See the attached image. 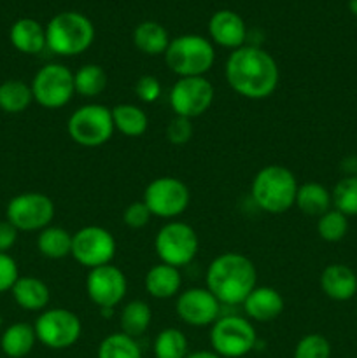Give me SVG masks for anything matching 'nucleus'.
I'll list each match as a JSON object with an SVG mask.
<instances>
[{
  "instance_id": "nucleus-1",
  "label": "nucleus",
  "mask_w": 357,
  "mask_h": 358,
  "mask_svg": "<svg viewBox=\"0 0 357 358\" xmlns=\"http://www.w3.org/2000/svg\"><path fill=\"white\" fill-rule=\"evenodd\" d=\"M226 83L247 100L272 96L280 83V69L275 58L259 45H241L231 51L224 66Z\"/></svg>"
},
{
  "instance_id": "nucleus-2",
  "label": "nucleus",
  "mask_w": 357,
  "mask_h": 358,
  "mask_svg": "<svg viewBox=\"0 0 357 358\" xmlns=\"http://www.w3.org/2000/svg\"><path fill=\"white\" fill-rule=\"evenodd\" d=\"M205 287L226 306H241L258 287V269L244 254L224 252L210 261L205 273Z\"/></svg>"
},
{
  "instance_id": "nucleus-3",
  "label": "nucleus",
  "mask_w": 357,
  "mask_h": 358,
  "mask_svg": "<svg viewBox=\"0 0 357 358\" xmlns=\"http://www.w3.org/2000/svg\"><path fill=\"white\" fill-rule=\"evenodd\" d=\"M300 184L296 175L284 164H268L254 175L251 196L254 205L270 215L289 212L296 201Z\"/></svg>"
},
{
  "instance_id": "nucleus-4",
  "label": "nucleus",
  "mask_w": 357,
  "mask_h": 358,
  "mask_svg": "<svg viewBox=\"0 0 357 358\" xmlns=\"http://www.w3.org/2000/svg\"><path fill=\"white\" fill-rule=\"evenodd\" d=\"M94 42V27L91 20L77 10L56 14L46 24V48L58 56L72 58L83 55Z\"/></svg>"
},
{
  "instance_id": "nucleus-5",
  "label": "nucleus",
  "mask_w": 357,
  "mask_h": 358,
  "mask_svg": "<svg viewBox=\"0 0 357 358\" xmlns=\"http://www.w3.org/2000/svg\"><path fill=\"white\" fill-rule=\"evenodd\" d=\"M164 63L178 79L205 77L216 63V49L203 35L186 34L172 38L164 51Z\"/></svg>"
},
{
  "instance_id": "nucleus-6",
  "label": "nucleus",
  "mask_w": 357,
  "mask_h": 358,
  "mask_svg": "<svg viewBox=\"0 0 357 358\" xmlns=\"http://www.w3.org/2000/svg\"><path fill=\"white\" fill-rule=\"evenodd\" d=\"M154 250L160 262L181 269L191 264L198 255V233L189 224L181 220H168L154 236Z\"/></svg>"
},
{
  "instance_id": "nucleus-7",
  "label": "nucleus",
  "mask_w": 357,
  "mask_h": 358,
  "mask_svg": "<svg viewBox=\"0 0 357 358\" xmlns=\"http://www.w3.org/2000/svg\"><path fill=\"white\" fill-rule=\"evenodd\" d=\"M111 108L102 103H86L70 114L66 133L80 147L105 145L114 135Z\"/></svg>"
},
{
  "instance_id": "nucleus-8",
  "label": "nucleus",
  "mask_w": 357,
  "mask_h": 358,
  "mask_svg": "<svg viewBox=\"0 0 357 358\" xmlns=\"http://www.w3.org/2000/svg\"><path fill=\"white\" fill-rule=\"evenodd\" d=\"M258 343L254 324L247 317L224 315L210 327V346L223 358H241Z\"/></svg>"
},
{
  "instance_id": "nucleus-9",
  "label": "nucleus",
  "mask_w": 357,
  "mask_h": 358,
  "mask_svg": "<svg viewBox=\"0 0 357 358\" xmlns=\"http://www.w3.org/2000/svg\"><path fill=\"white\" fill-rule=\"evenodd\" d=\"M30 87L35 103L48 110H56L69 105L76 94L74 72L62 63H48L37 70Z\"/></svg>"
},
{
  "instance_id": "nucleus-10",
  "label": "nucleus",
  "mask_w": 357,
  "mask_h": 358,
  "mask_svg": "<svg viewBox=\"0 0 357 358\" xmlns=\"http://www.w3.org/2000/svg\"><path fill=\"white\" fill-rule=\"evenodd\" d=\"M142 201L149 208L150 215L164 220H175L188 210L191 203V192L181 178L158 177L144 189Z\"/></svg>"
},
{
  "instance_id": "nucleus-11",
  "label": "nucleus",
  "mask_w": 357,
  "mask_h": 358,
  "mask_svg": "<svg viewBox=\"0 0 357 358\" xmlns=\"http://www.w3.org/2000/svg\"><path fill=\"white\" fill-rule=\"evenodd\" d=\"M35 336L49 350L72 348L83 336V322L65 308H48L38 313L34 324Z\"/></svg>"
},
{
  "instance_id": "nucleus-12",
  "label": "nucleus",
  "mask_w": 357,
  "mask_h": 358,
  "mask_svg": "<svg viewBox=\"0 0 357 358\" xmlns=\"http://www.w3.org/2000/svg\"><path fill=\"white\" fill-rule=\"evenodd\" d=\"M55 213V201L48 194L21 192L7 203L6 220H9L20 233H38L51 226Z\"/></svg>"
},
{
  "instance_id": "nucleus-13",
  "label": "nucleus",
  "mask_w": 357,
  "mask_h": 358,
  "mask_svg": "<svg viewBox=\"0 0 357 358\" xmlns=\"http://www.w3.org/2000/svg\"><path fill=\"white\" fill-rule=\"evenodd\" d=\"M118 250L114 234L102 226H84L72 234L70 257L88 271L112 264Z\"/></svg>"
},
{
  "instance_id": "nucleus-14",
  "label": "nucleus",
  "mask_w": 357,
  "mask_h": 358,
  "mask_svg": "<svg viewBox=\"0 0 357 358\" xmlns=\"http://www.w3.org/2000/svg\"><path fill=\"white\" fill-rule=\"evenodd\" d=\"M214 98H216V90L206 77H181L175 80L168 94L174 115L191 121L212 107Z\"/></svg>"
},
{
  "instance_id": "nucleus-15",
  "label": "nucleus",
  "mask_w": 357,
  "mask_h": 358,
  "mask_svg": "<svg viewBox=\"0 0 357 358\" xmlns=\"http://www.w3.org/2000/svg\"><path fill=\"white\" fill-rule=\"evenodd\" d=\"M128 292L126 275L114 264H105L88 271V299L100 310H114L122 303Z\"/></svg>"
},
{
  "instance_id": "nucleus-16",
  "label": "nucleus",
  "mask_w": 357,
  "mask_h": 358,
  "mask_svg": "<svg viewBox=\"0 0 357 358\" xmlns=\"http://www.w3.org/2000/svg\"><path fill=\"white\" fill-rule=\"evenodd\" d=\"M220 306L223 304L206 287H191L175 297V313L191 327H212L220 317Z\"/></svg>"
},
{
  "instance_id": "nucleus-17",
  "label": "nucleus",
  "mask_w": 357,
  "mask_h": 358,
  "mask_svg": "<svg viewBox=\"0 0 357 358\" xmlns=\"http://www.w3.org/2000/svg\"><path fill=\"white\" fill-rule=\"evenodd\" d=\"M209 34L214 44L234 51L245 45L247 41V24L244 17L230 9H220L212 14L209 21Z\"/></svg>"
},
{
  "instance_id": "nucleus-18",
  "label": "nucleus",
  "mask_w": 357,
  "mask_h": 358,
  "mask_svg": "<svg viewBox=\"0 0 357 358\" xmlns=\"http://www.w3.org/2000/svg\"><path fill=\"white\" fill-rule=\"evenodd\" d=\"M241 306H244L245 317L251 322L270 324L282 315L286 301L282 294L273 287L258 285L241 303Z\"/></svg>"
},
{
  "instance_id": "nucleus-19",
  "label": "nucleus",
  "mask_w": 357,
  "mask_h": 358,
  "mask_svg": "<svg viewBox=\"0 0 357 358\" xmlns=\"http://www.w3.org/2000/svg\"><path fill=\"white\" fill-rule=\"evenodd\" d=\"M321 290L326 297L336 303H345L356 297L357 294V275L350 266L332 262L328 264L321 273Z\"/></svg>"
},
{
  "instance_id": "nucleus-20",
  "label": "nucleus",
  "mask_w": 357,
  "mask_h": 358,
  "mask_svg": "<svg viewBox=\"0 0 357 358\" xmlns=\"http://www.w3.org/2000/svg\"><path fill=\"white\" fill-rule=\"evenodd\" d=\"M10 294L14 303L30 313H42L51 303V290L48 283L37 276H20L10 289Z\"/></svg>"
},
{
  "instance_id": "nucleus-21",
  "label": "nucleus",
  "mask_w": 357,
  "mask_h": 358,
  "mask_svg": "<svg viewBox=\"0 0 357 358\" xmlns=\"http://www.w3.org/2000/svg\"><path fill=\"white\" fill-rule=\"evenodd\" d=\"M144 289L154 299H172L177 297L182 289L181 269L160 262L153 266L144 276Z\"/></svg>"
},
{
  "instance_id": "nucleus-22",
  "label": "nucleus",
  "mask_w": 357,
  "mask_h": 358,
  "mask_svg": "<svg viewBox=\"0 0 357 358\" xmlns=\"http://www.w3.org/2000/svg\"><path fill=\"white\" fill-rule=\"evenodd\" d=\"M9 41L23 55H38L46 49V27L31 17H21L10 27Z\"/></svg>"
},
{
  "instance_id": "nucleus-23",
  "label": "nucleus",
  "mask_w": 357,
  "mask_h": 358,
  "mask_svg": "<svg viewBox=\"0 0 357 358\" xmlns=\"http://www.w3.org/2000/svg\"><path fill=\"white\" fill-rule=\"evenodd\" d=\"M37 343L34 325L16 322L10 324L0 336V348L7 358H24L30 355Z\"/></svg>"
},
{
  "instance_id": "nucleus-24",
  "label": "nucleus",
  "mask_w": 357,
  "mask_h": 358,
  "mask_svg": "<svg viewBox=\"0 0 357 358\" xmlns=\"http://www.w3.org/2000/svg\"><path fill=\"white\" fill-rule=\"evenodd\" d=\"M294 206H298L301 213L310 217L324 215L328 210L332 208V196L326 185L318 182H307L298 187L296 201Z\"/></svg>"
},
{
  "instance_id": "nucleus-25",
  "label": "nucleus",
  "mask_w": 357,
  "mask_h": 358,
  "mask_svg": "<svg viewBox=\"0 0 357 358\" xmlns=\"http://www.w3.org/2000/svg\"><path fill=\"white\" fill-rule=\"evenodd\" d=\"M170 41L167 28L156 21H142L133 30V44L147 56L164 55Z\"/></svg>"
},
{
  "instance_id": "nucleus-26",
  "label": "nucleus",
  "mask_w": 357,
  "mask_h": 358,
  "mask_svg": "<svg viewBox=\"0 0 357 358\" xmlns=\"http://www.w3.org/2000/svg\"><path fill=\"white\" fill-rule=\"evenodd\" d=\"M114 129L128 138L142 136L149 128V117L146 110L135 103H119L111 108Z\"/></svg>"
},
{
  "instance_id": "nucleus-27",
  "label": "nucleus",
  "mask_w": 357,
  "mask_h": 358,
  "mask_svg": "<svg viewBox=\"0 0 357 358\" xmlns=\"http://www.w3.org/2000/svg\"><path fill=\"white\" fill-rule=\"evenodd\" d=\"M150 320H153V310L142 299L126 303L122 306L121 313H119V327H121V332L133 339H139L140 336H144L149 331Z\"/></svg>"
},
{
  "instance_id": "nucleus-28",
  "label": "nucleus",
  "mask_w": 357,
  "mask_h": 358,
  "mask_svg": "<svg viewBox=\"0 0 357 358\" xmlns=\"http://www.w3.org/2000/svg\"><path fill=\"white\" fill-rule=\"evenodd\" d=\"M37 250L42 257L59 261L72 252V233L59 226H48L37 233Z\"/></svg>"
},
{
  "instance_id": "nucleus-29",
  "label": "nucleus",
  "mask_w": 357,
  "mask_h": 358,
  "mask_svg": "<svg viewBox=\"0 0 357 358\" xmlns=\"http://www.w3.org/2000/svg\"><path fill=\"white\" fill-rule=\"evenodd\" d=\"M34 103L30 84L21 79H7L0 83V110L6 114H21Z\"/></svg>"
},
{
  "instance_id": "nucleus-30",
  "label": "nucleus",
  "mask_w": 357,
  "mask_h": 358,
  "mask_svg": "<svg viewBox=\"0 0 357 358\" xmlns=\"http://www.w3.org/2000/svg\"><path fill=\"white\" fill-rule=\"evenodd\" d=\"M74 86L76 94L83 98H97L107 90L108 76L105 69L97 63H86L74 72Z\"/></svg>"
},
{
  "instance_id": "nucleus-31",
  "label": "nucleus",
  "mask_w": 357,
  "mask_h": 358,
  "mask_svg": "<svg viewBox=\"0 0 357 358\" xmlns=\"http://www.w3.org/2000/svg\"><path fill=\"white\" fill-rule=\"evenodd\" d=\"M154 358H186L189 343L184 332L177 327H167L158 332L153 343Z\"/></svg>"
},
{
  "instance_id": "nucleus-32",
  "label": "nucleus",
  "mask_w": 357,
  "mask_h": 358,
  "mask_svg": "<svg viewBox=\"0 0 357 358\" xmlns=\"http://www.w3.org/2000/svg\"><path fill=\"white\" fill-rule=\"evenodd\" d=\"M97 358H144L136 339L119 332H112L98 345Z\"/></svg>"
},
{
  "instance_id": "nucleus-33",
  "label": "nucleus",
  "mask_w": 357,
  "mask_h": 358,
  "mask_svg": "<svg viewBox=\"0 0 357 358\" xmlns=\"http://www.w3.org/2000/svg\"><path fill=\"white\" fill-rule=\"evenodd\" d=\"M349 233V217L331 208L317 219V234L326 243H338Z\"/></svg>"
},
{
  "instance_id": "nucleus-34",
  "label": "nucleus",
  "mask_w": 357,
  "mask_h": 358,
  "mask_svg": "<svg viewBox=\"0 0 357 358\" xmlns=\"http://www.w3.org/2000/svg\"><path fill=\"white\" fill-rule=\"evenodd\" d=\"M332 208L346 217H357V175H346L332 187Z\"/></svg>"
},
{
  "instance_id": "nucleus-35",
  "label": "nucleus",
  "mask_w": 357,
  "mask_h": 358,
  "mask_svg": "<svg viewBox=\"0 0 357 358\" xmlns=\"http://www.w3.org/2000/svg\"><path fill=\"white\" fill-rule=\"evenodd\" d=\"M331 343L318 332L303 336L294 346L293 358H331Z\"/></svg>"
},
{
  "instance_id": "nucleus-36",
  "label": "nucleus",
  "mask_w": 357,
  "mask_h": 358,
  "mask_svg": "<svg viewBox=\"0 0 357 358\" xmlns=\"http://www.w3.org/2000/svg\"><path fill=\"white\" fill-rule=\"evenodd\" d=\"M164 133H167V140L172 145H186L195 135V128H192L191 119L174 115Z\"/></svg>"
},
{
  "instance_id": "nucleus-37",
  "label": "nucleus",
  "mask_w": 357,
  "mask_h": 358,
  "mask_svg": "<svg viewBox=\"0 0 357 358\" xmlns=\"http://www.w3.org/2000/svg\"><path fill=\"white\" fill-rule=\"evenodd\" d=\"M150 219H153V215H150L149 208L142 199L130 203L122 212V222L130 229H144L150 222Z\"/></svg>"
},
{
  "instance_id": "nucleus-38",
  "label": "nucleus",
  "mask_w": 357,
  "mask_h": 358,
  "mask_svg": "<svg viewBox=\"0 0 357 358\" xmlns=\"http://www.w3.org/2000/svg\"><path fill=\"white\" fill-rule=\"evenodd\" d=\"M133 90H135L136 98L144 103H156L161 98V93H163L160 79L154 76H140Z\"/></svg>"
},
{
  "instance_id": "nucleus-39",
  "label": "nucleus",
  "mask_w": 357,
  "mask_h": 358,
  "mask_svg": "<svg viewBox=\"0 0 357 358\" xmlns=\"http://www.w3.org/2000/svg\"><path fill=\"white\" fill-rule=\"evenodd\" d=\"M20 278V268L10 254H0V294L10 292Z\"/></svg>"
},
{
  "instance_id": "nucleus-40",
  "label": "nucleus",
  "mask_w": 357,
  "mask_h": 358,
  "mask_svg": "<svg viewBox=\"0 0 357 358\" xmlns=\"http://www.w3.org/2000/svg\"><path fill=\"white\" fill-rule=\"evenodd\" d=\"M20 231L9 222V220H0V254H9L18 241Z\"/></svg>"
},
{
  "instance_id": "nucleus-41",
  "label": "nucleus",
  "mask_w": 357,
  "mask_h": 358,
  "mask_svg": "<svg viewBox=\"0 0 357 358\" xmlns=\"http://www.w3.org/2000/svg\"><path fill=\"white\" fill-rule=\"evenodd\" d=\"M186 358H223L217 355L214 350H196V352H189V355Z\"/></svg>"
},
{
  "instance_id": "nucleus-42",
  "label": "nucleus",
  "mask_w": 357,
  "mask_h": 358,
  "mask_svg": "<svg viewBox=\"0 0 357 358\" xmlns=\"http://www.w3.org/2000/svg\"><path fill=\"white\" fill-rule=\"evenodd\" d=\"M349 9H350V13L356 14L357 16V0H349Z\"/></svg>"
}]
</instances>
